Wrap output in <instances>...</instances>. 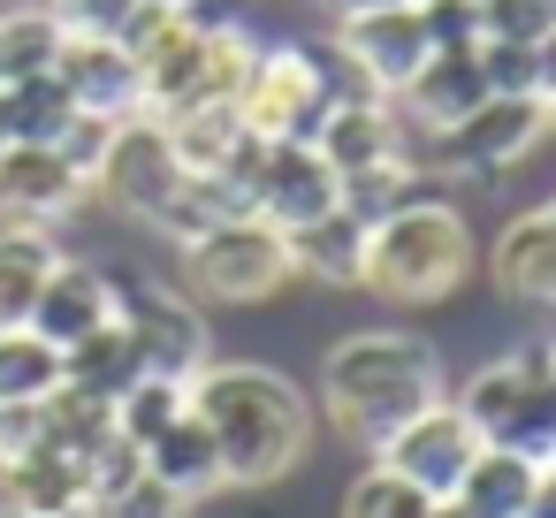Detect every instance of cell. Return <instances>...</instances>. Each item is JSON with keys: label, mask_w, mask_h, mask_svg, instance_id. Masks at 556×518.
I'll return each mask as SVG.
<instances>
[{"label": "cell", "mask_w": 556, "mask_h": 518, "mask_svg": "<svg viewBox=\"0 0 556 518\" xmlns=\"http://www.w3.org/2000/svg\"><path fill=\"white\" fill-rule=\"evenodd\" d=\"M427 518H480V510H465L457 495H434V510H427Z\"/></svg>", "instance_id": "39"}, {"label": "cell", "mask_w": 556, "mask_h": 518, "mask_svg": "<svg viewBox=\"0 0 556 518\" xmlns=\"http://www.w3.org/2000/svg\"><path fill=\"white\" fill-rule=\"evenodd\" d=\"M313 146L328 153L336 176H366V168H396V161H412L396 108H389L381 92H366V85H358V92H336V108L320 115Z\"/></svg>", "instance_id": "16"}, {"label": "cell", "mask_w": 556, "mask_h": 518, "mask_svg": "<svg viewBox=\"0 0 556 518\" xmlns=\"http://www.w3.org/2000/svg\"><path fill=\"white\" fill-rule=\"evenodd\" d=\"M518 518H556V465H541L533 472V495H526V510Z\"/></svg>", "instance_id": "38"}, {"label": "cell", "mask_w": 556, "mask_h": 518, "mask_svg": "<svg viewBox=\"0 0 556 518\" xmlns=\"http://www.w3.org/2000/svg\"><path fill=\"white\" fill-rule=\"evenodd\" d=\"M328 16H358V9H381V0H320Z\"/></svg>", "instance_id": "40"}, {"label": "cell", "mask_w": 556, "mask_h": 518, "mask_svg": "<svg viewBox=\"0 0 556 518\" xmlns=\"http://www.w3.org/2000/svg\"><path fill=\"white\" fill-rule=\"evenodd\" d=\"M381 465H396L412 488H427V495H457V480H465V465L480 457V434H472V419L457 412V404H427V412H412L381 450H374Z\"/></svg>", "instance_id": "14"}, {"label": "cell", "mask_w": 556, "mask_h": 518, "mask_svg": "<svg viewBox=\"0 0 556 518\" xmlns=\"http://www.w3.org/2000/svg\"><path fill=\"white\" fill-rule=\"evenodd\" d=\"M176 184H184V161L168 146V123L161 115H123L115 138H108V153H100V168H92V199H108L115 214H130V222L153 229L168 214Z\"/></svg>", "instance_id": "8"}, {"label": "cell", "mask_w": 556, "mask_h": 518, "mask_svg": "<svg viewBox=\"0 0 556 518\" xmlns=\"http://www.w3.org/2000/svg\"><path fill=\"white\" fill-rule=\"evenodd\" d=\"M533 472H541V457H518V450H488L480 442V457L457 480V503L480 510V518H518L526 495H533Z\"/></svg>", "instance_id": "25"}, {"label": "cell", "mask_w": 556, "mask_h": 518, "mask_svg": "<svg viewBox=\"0 0 556 518\" xmlns=\"http://www.w3.org/2000/svg\"><path fill=\"white\" fill-rule=\"evenodd\" d=\"M541 138H548V100L541 92H488L472 115L434 130V146H442L434 168L442 176H495V168H518Z\"/></svg>", "instance_id": "9"}, {"label": "cell", "mask_w": 556, "mask_h": 518, "mask_svg": "<svg viewBox=\"0 0 556 518\" xmlns=\"http://www.w3.org/2000/svg\"><path fill=\"white\" fill-rule=\"evenodd\" d=\"M457 412L472 419V434H480L488 450H518V457H541V465H548V450H556V389H548V374H541L533 351L480 366V374L465 381Z\"/></svg>", "instance_id": "6"}, {"label": "cell", "mask_w": 556, "mask_h": 518, "mask_svg": "<svg viewBox=\"0 0 556 518\" xmlns=\"http://www.w3.org/2000/svg\"><path fill=\"white\" fill-rule=\"evenodd\" d=\"M115 320V275H100V267H77V260H54L47 267V282H39V305H31V328L47 336V343H77V336H92V328H108Z\"/></svg>", "instance_id": "19"}, {"label": "cell", "mask_w": 556, "mask_h": 518, "mask_svg": "<svg viewBox=\"0 0 556 518\" xmlns=\"http://www.w3.org/2000/svg\"><path fill=\"white\" fill-rule=\"evenodd\" d=\"M548 465H556V450H548Z\"/></svg>", "instance_id": "45"}, {"label": "cell", "mask_w": 556, "mask_h": 518, "mask_svg": "<svg viewBox=\"0 0 556 518\" xmlns=\"http://www.w3.org/2000/svg\"><path fill=\"white\" fill-rule=\"evenodd\" d=\"M336 24H343V31H336L343 62H351L358 85L381 92V100H396V92L412 85V70L434 54L419 0H381V9H358V16H336Z\"/></svg>", "instance_id": "11"}, {"label": "cell", "mask_w": 556, "mask_h": 518, "mask_svg": "<svg viewBox=\"0 0 556 518\" xmlns=\"http://www.w3.org/2000/svg\"><path fill=\"white\" fill-rule=\"evenodd\" d=\"M533 358H541V374H548V389H556V336H548V343H541Z\"/></svg>", "instance_id": "41"}, {"label": "cell", "mask_w": 556, "mask_h": 518, "mask_svg": "<svg viewBox=\"0 0 556 518\" xmlns=\"http://www.w3.org/2000/svg\"><path fill=\"white\" fill-rule=\"evenodd\" d=\"M320 396H328V419L343 442L358 450H381L412 412H427L442 396V366H434V343L427 336H404V328H366V336H343L320 366Z\"/></svg>", "instance_id": "2"}, {"label": "cell", "mask_w": 556, "mask_h": 518, "mask_svg": "<svg viewBox=\"0 0 556 518\" xmlns=\"http://www.w3.org/2000/svg\"><path fill=\"white\" fill-rule=\"evenodd\" d=\"M54 77H62L70 108H85V115H108V123L146 115V62L108 31H70L54 54Z\"/></svg>", "instance_id": "13"}, {"label": "cell", "mask_w": 556, "mask_h": 518, "mask_svg": "<svg viewBox=\"0 0 556 518\" xmlns=\"http://www.w3.org/2000/svg\"><path fill=\"white\" fill-rule=\"evenodd\" d=\"M427 510H434V495H427V488H412L396 465L358 472V480H351V495H343V518H427Z\"/></svg>", "instance_id": "31"}, {"label": "cell", "mask_w": 556, "mask_h": 518, "mask_svg": "<svg viewBox=\"0 0 556 518\" xmlns=\"http://www.w3.org/2000/svg\"><path fill=\"white\" fill-rule=\"evenodd\" d=\"M358 252H366V214H351V206H336V214L290 229V260H298V275H313V282L351 290V282H358Z\"/></svg>", "instance_id": "22"}, {"label": "cell", "mask_w": 556, "mask_h": 518, "mask_svg": "<svg viewBox=\"0 0 556 518\" xmlns=\"http://www.w3.org/2000/svg\"><path fill=\"white\" fill-rule=\"evenodd\" d=\"M480 77H488V92H533V39H488L480 31Z\"/></svg>", "instance_id": "33"}, {"label": "cell", "mask_w": 556, "mask_h": 518, "mask_svg": "<svg viewBox=\"0 0 556 518\" xmlns=\"http://www.w3.org/2000/svg\"><path fill=\"white\" fill-rule=\"evenodd\" d=\"M161 123H168V146H176L184 168H222L237 153V138H244V108L237 100H199V108L161 115Z\"/></svg>", "instance_id": "26"}, {"label": "cell", "mask_w": 556, "mask_h": 518, "mask_svg": "<svg viewBox=\"0 0 556 518\" xmlns=\"http://www.w3.org/2000/svg\"><path fill=\"white\" fill-rule=\"evenodd\" d=\"M237 108H244V130L260 138H313L320 115L336 108V85L320 70V54L305 47H260L244 85H237Z\"/></svg>", "instance_id": "7"}, {"label": "cell", "mask_w": 556, "mask_h": 518, "mask_svg": "<svg viewBox=\"0 0 556 518\" xmlns=\"http://www.w3.org/2000/svg\"><path fill=\"white\" fill-rule=\"evenodd\" d=\"M488 267H495V290H503V298H518V305H556V229H548V214H518V222L495 237Z\"/></svg>", "instance_id": "21"}, {"label": "cell", "mask_w": 556, "mask_h": 518, "mask_svg": "<svg viewBox=\"0 0 556 518\" xmlns=\"http://www.w3.org/2000/svg\"><path fill=\"white\" fill-rule=\"evenodd\" d=\"M480 31L488 39H541V31H556V0H480Z\"/></svg>", "instance_id": "34"}, {"label": "cell", "mask_w": 556, "mask_h": 518, "mask_svg": "<svg viewBox=\"0 0 556 518\" xmlns=\"http://www.w3.org/2000/svg\"><path fill=\"white\" fill-rule=\"evenodd\" d=\"M62 16L47 9V0H16L9 16H0V85L9 77H39V70H54V54H62Z\"/></svg>", "instance_id": "27"}, {"label": "cell", "mask_w": 556, "mask_h": 518, "mask_svg": "<svg viewBox=\"0 0 556 518\" xmlns=\"http://www.w3.org/2000/svg\"><path fill=\"white\" fill-rule=\"evenodd\" d=\"M115 313L138 343V366L146 374H168V381H199L214 366V336H206V313L176 290H138V282H115Z\"/></svg>", "instance_id": "10"}, {"label": "cell", "mask_w": 556, "mask_h": 518, "mask_svg": "<svg viewBox=\"0 0 556 518\" xmlns=\"http://www.w3.org/2000/svg\"><path fill=\"white\" fill-rule=\"evenodd\" d=\"M184 404H191V381H168V374H138V381H130V389L115 396V434L146 450V442H153V434H161V427H168V419H176Z\"/></svg>", "instance_id": "30"}, {"label": "cell", "mask_w": 556, "mask_h": 518, "mask_svg": "<svg viewBox=\"0 0 556 518\" xmlns=\"http://www.w3.org/2000/svg\"><path fill=\"white\" fill-rule=\"evenodd\" d=\"M541 214H548V229H556V199H548V206H541Z\"/></svg>", "instance_id": "44"}, {"label": "cell", "mask_w": 556, "mask_h": 518, "mask_svg": "<svg viewBox=\"0 0 556 518\" xmlns=\"http://www.w3.org/2000/svg\"><path fill=\"white\" fill-rule=\"evenodd\" d=\"M0 100H9V138H39V146H54V130L77 115L54 70H39V77H9V85H0Z\"/></svg>", "instance_id": "29"}, {"label": "cell", "mask_w": 556, "mask_h": 518, "mask_svg": "<svg viewBox=\"0 0 556 518\" xmlns=\"http://www.w3.org/2000/svg\"><path fill=\"white\" fill-rule=\"evenodd\" d=\"M108 138H115V123H108V115H85V108H77V115H70V123L54 130V153H62V161H70V168H77V176L92 184V168H100Z\"/></svg>", "instance_id": "35"}, {"label": "cell", "mask_w": 556, "mask_h": 518, "mask_svg": "<svg viewBox=\"0 0 556 518\" xmlns=\"http://www.w3.org/2000/svg\"><path fill=\"white\" fill-rule=\"evenodd\" d=\"M184 275L214 305H260V298H275L298 275L290 229H275L267 214H229V222L184 237Z\"/></svg>", "instance_id": "5"}, {"label": "cell", "mask_w": 556, "mask_h": 518, "mask_svg": "<svg viewBox=\"0 0 556 518\" xmlns=\"http://www.w3.org/2000/svg\"><path fill=\"white\" fill-rule=\"evenodd\" d=\"M480 47V39H472ZM472 47H434L419 70H412V85L396 92V108L434 138V130H450L457 115H472L480 100H488V77H480V54Z\"/></svg>", "instance_id": "18"}, {"label": "cell", "mask_w": 556, "mask_h": 518, "mask_svg": "<svg viewBox=\"0 0 556 518\" xmlns=\"http://www.w3.org/2000/svg\"><path fill=\"white\" fill-rule=\"evenodd\" d=\"M191 412L206 419L229 488H267L313 450V404L275 366H206L191 381Z\"/></svg>", "instance_id": "1"}, {"label": "cell", "mask_w": 556, "mask_h": 518, "mask_svg": "<svg viewBox=\"0 0 556 518\" xmlns=\"http://www.w3.org/2000/svg\"><path fill=\"white\" fill-rule=\"evenodd\" d=\"M146 472L153 480H168L184 503H199V495H222L229 488V472H222V450H214V434H206V419L184 404L153 442H146Z\"/></svg>", "instance_id": "20"}, {"label": "cell", "mask_w": 556, "mask_h": 518, "mask_svg": "<svg viewBox=\"0 0 556 518\" xmlns=\"http://www.w3.org/2000/svg\"><path fill=\"white\" fill-rule=\"evenodd\" d=\"M472 275V229L457 206L442 199H404L389 214L366 222V252H358V290L389 298V305H434Z\"/></svg>", "instance_id": "3"}, {"label": "cell", "mask_w": 556, "mask_h": 518, "mask_svg": "<svg viewBox=\"0 0 556 518\" xmlns=\"http://www.w3.org/2000/svg\"><path fill=\"white\" fill-rule=\"evenodd\" d=\"M252 39L244 24L229 16H206V0L146 54V115H176V108H199V100H237L244 70H252Z\"/></svg>", "instance_id": "4"}, {"label": "cell", "mask_w": 556, "mask_h": 518, "mask_svg": "<svg viewBox=\"0 0 556 518\" xmlns=\"http://www.w3.org/2000/svg\"><path fill=\"white\" fill-rule=\"evenodd\" d=\"M0 518H16V503H9V457H0Z\"/></svg>", "instance_id": "42"}, {"label": "cell", "mask_w": 556, "mask_h": 518, "mask_svg": "<svg viewBox=\"0 0 556 518\" xmlns=\"http://www.w3.org/2000/svg\"><path fill=\"white\" fill-rule=\"evenodd\" d=\"M419 16H427L434 47H472L480 39V0H419Z\"/></svg>", "instance_id": "37"}, {"label": "cell", "mask_w": 556, "mask_h": 518, "mask_svg": "<svg viewBox=\"0 0 556 518\" xmlns=\"http://www.w3.org/2000/svg\"><path fill=\"white\" fill-rule=\"evenodd\" d=\"M54 237L31 229V222H0V328H24L31 305H39V282L54 267Z\"/></svg>", "instance_id": "23"}, {"label": "cell", "mask_w": 556, "mask_h": 518, "mask_svg": "<svg viewBox=\"0 0 556 518\" xmlns=\"http://www.w3.org/2000/svg\"><path fill=\"white\" fill-rule=\"evenodd\" d=\"M85 199H92V184L54 146H39V138H9V146H0V222L47 229V222H70Z\"/></svg>", "instance_id": "15"}, {"label": "cell", "mask_w": 556, "mask_h": 518, "mask_svg": "<svg viewBox=\"0 0 556 518\" xmlns=\"http://www.w3.org/2000/svg\"><path fill=\"white\" fill-rule=\"evenodd\" d=\"M343 206V176L328 168V153L313 138H267L260 168H252V214H267L275 229H305L320 214Z\"/></svg>", "instance_id": "12"}, {"label": "cell", "mask_w": 556, "mask_h": 518, "mask_svg": "<svg viewBox=\"0 0 556 518\" xmlns=\"http://www.w3.org/2000/svg\"><path fill=\"white\" fill-rule=\"evenodd\" d=\"M47 442V396H0V457H24Z\"/></svg>", "instance_id": "36"}, {"label": "cell", "mask_w": 556, "mask_h": 518, "mask_svg": "<svg viewBox=\"0 0 556 518\" xmlns=\"http://www.w3.org/2000/svg\"><path fill=\"white\" fill-rule=\"evenodd\" d=\"M62 389V343H47L31 320L0 328V396H54Z\"/></svg>", "instance_id": "28"}, {"label": "cell", "mask_w": 556, "mask_h": 518, "mask_svg": "<svg viewBox=\"0 0 556 518\" xmlns=\"http://www.w3.org/2000/svg\"><path fill=\"white\" fill-rule=\"evenodd\" d=\"M9 503L16 518H92V472L62 442H31L24 457H9Z\"/></svg>", "instance_id": "17"}, {"label": "cell", "mask_w": 556, "mask_h": 518, "mask_svg": "<svg viewBox=\"0 0 556 518\" xmlns=\"http://www.w3.org/2000/svg\"><path fill=\"white\" fill-rule=\"evenodd\" d=\"M92 518H184V495L168 488V480H153L146 465L123 480V488H108L100 503H92Z\"/></svg>", "instance_id": "32"}, {"label": "cell", "mask_w": 556, "mask_h": 518, "mask_svg": "<svg viewBox=\"0 0 556 518\" xmlns=\"http://www.w3.org/2000/svg\"><path fill=\"white\" fill-rule=\"evenodd\" d=\"M0 146H9V100H0Z\"/></svg>", "instance_id": "43"}, {"label": "cell", "mask_w": 556, "mask_h": 518, "mask_svg": "<svg viewBox=\"0 0 556 518\" xmlns=\"http://www.w3.org/2000/svg\"><path fill=\"white\" fill-rule=\"evenodd\" d=\"M138 374H146V366H138V343H130L123 313H115L108 328H92V336H77V343L62 351V381H77V389H92V396H123Z\"/></svg>", "instance_id": "24"}]
</instances>
